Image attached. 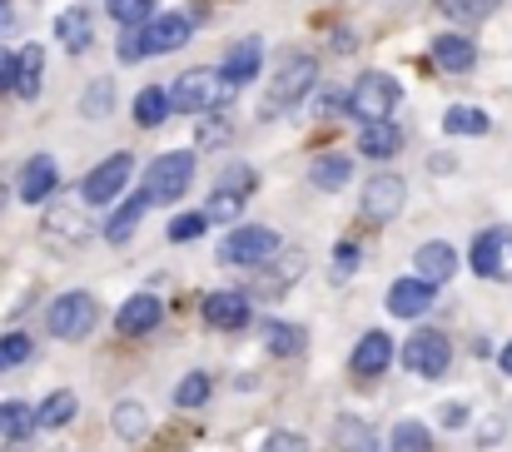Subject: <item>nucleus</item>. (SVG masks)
Instances as JSON below:
<instances>
[{
	"instance_id": "obj_1",
	"label": "nucleus",
	"mask_w": 512,
	"mask_h": 452,
	"mask_svg": "<svg viewBox=\"0 0 512 452\" xmlns=\"http://www.w3.org/2000/svg\"><path fill=\"white\" fill-rule=\"evenodd\" d=\"M314 80H319V65H314V55H304V50H289V55L274 65L269 85H264L259 115H269V120H274V115H289L299 100H309Z\"/></svg>"
},
{
	"instance_id": "obj_2",
	"label": "nucleus",
	"mask_w": 512,
	"mask_h": 452,
	"mask_svg": "<svg viewBox=\"0 0 512 452\" xmlns=\"http://www.w3.org/2000/svg\"><path fill=\"white\" fill-rule=\"evenodd\" d=\"M234 100V85L224 80V70H209V65H194L184 70L170 85V105L179 115H214Z\"/></svg>"
},
{
	"instance_id": "obj_3",
	"label": "nucleus",
	"mask_w": 512,
	"mask_h": 452,
	"mask_svg": "<svg viewBox=\"0 0 512 452\" xmlns=\"http://www.w3.org/2000/svg\"><path fill=\"white\" fill-rule=\"evenodd\" d=\"M398 100H403V85H398L393 75H383V70H368V75H358V80L348 85L343 110H348L358 125H378V120H393Z\"/></svg>"
},
{
	"instance_id": "obj_4",
	"label": "nucleus",
	"mask_w": 512,
	"mask_h": 452,
	"mask_svg": "<svg viewBox=\"0 0 512 452\" xmlns=\"http://www.w3.org/2000/svg\"><path fill=\"white\" fill-rule=\"evenodd\" d=\"M279 249H284V239H279L269 224H244V229H229V234H224V244H219V264L259 269V264H269Z\"/></svg>"
},
{
	"instance_id": "obj_5",
	"label": "nucleus",
	"mask_w": 512,
	"mask_h": 452,
	"mask_svg": "<svg viewBox=\"0 0 512 452\" xmlns=\"http://www.w3.org/2000/svg\"><path fill=\"white\" fill-rule=\"evenodd\" d=\"M45 323H50V333H55L60 343H80V338H90V328L100 323V303L90 299L85 289H75V294H60V299L50 303Z\"/></svg>"
},
{
	"instance_id": "obj_6",
	"label": "nucleus",
	"mask_w": 512,
	"mask_h": 452,
	"mask_svg": "<svg viewBox=\"0 0 512 452\" xmlns=\"http://www.w3.org/2000/svg\"><path fill=\"white\" fill-rule=\"evenodd\" d=\"M189 184H194V154L189 150L160 154V159L150 164V174H145V194H150V204H174V199H184Z\"/></svg>"
},
{
	"instance_id": "obj_7",
	"label": "nucleus",
	"mask_w": 512,
	"mask_h": 452,
	"mask_svg": "<svg viewBox=\"0 0 512 452\" xmlns=\"http://www.w3.org/2000/svg\"><path fill=\"white\" fill-rule=\"evenodd\" d=\"M403 363H408L418 378H443L448 363H453V343H448V333H438V328H418V333L403 343Z\"/></svg>"
},
{
	"instance_id": "obj_8",
	"label": "nucleus",
	"mask_w": 512,
	"mask_h": 452,
	"mask_svg": "<svg viewBox=\"0 0 512 452\" xmlns=\"http://www.w3.org/2000/svg\"><path fill=\"white\" fill-rule=\"evenodd\" d=\"M130 174H135V159H130L125 150H120V154H110L105 164H95V169L85 174V184H80L85 204H115V199L125 194Z\"/></svg>"
},
{
	"instance_id": "obj_9",
	"label": "nucleus",
	"mask_w": 512,
	"mask_h": 452,
	"mask_svg": "<svg viewBox=\"0 0 512 452\" xmlns=\"http://www.w3.org/2000/svg\"><path fill=\"white\" fill-rule=\"evenodd\" d=\"M90 234H95L90 204H50L45 209V239H55V244H85Z\"/></svg>"
},
{
	"instance_id": "obj_10",
	"label": "nucleus",
	"mask_w": 512,
	"mask_h": 452,
	"mask_svg": "<svg viewBox=\"0 0 512 452\" xmlns=\"http://www.w3.org/2000/svg\"><path fill=\"white\" fill-rule=\"evenodd\" d=\"M189 15H174V10H165V15H150L145 20V30H140V40H145V55H170V50H179V45H189Z\"/></svg>"
},
{
	"instance_id": "obj_11",
	"label": "nucleus",
	"mask_w": 512,
	"mask_h": 452,
	"mask_svg": "<svg viewBox=\"0 0 512 452\" xmlns=\"http://www.w3.org/2000/svg\"><path fill=\"white\" fill-rule=\"evenodd\" d=\"M403 199H408V184H403L398 174H388V169L363 184V214H368V219H393V214L403 209Z\"/></svg>"
},
{
	"instance_id": "obj_12",
	"label": "nucleus",
	"mask_w": 512,
	"mask_h": 452,
	"mask_svg": "<svg viewBox=\"0 0 512 452\" xmlns=\"http://www.w3.org/2000/svg\"><path fill=\"white\" fill-rule=\"evenodd\" d=\"M160 318H165V303L155 299V294H130V299L120 303V313H115V328L125 338H145V333L160 328Z\"/></svg>"
},
{
	"instance_id": "obj_13",
	"label": "nucleus",
	"mask_w": 512,
	"mask_h": 452,
	"mask_svg": "<svg viewBox=\"0 0 512 452\" xmlns=\"http://www.w3.org/2000/svg\"><path fill=\"white\" fill-rule=\"evenodd\" d=\"M438 294V284H428V279H398V284H388V313L393 318H418V313H428V303Z\"/></svg>"
},
{
	"instance_id": "obj_14",
	"label": "nucleus",
	"mask_w": 512,
	"mask_h": 452,
	"mask_svg": "<svg viewBox=\"0 0 512 452\" xmlns=\"http://www.w3.org/2000/svg\"><path fill=\"white\" fill-rule=\"evenodd\" d=\"M55 184H60V169H55L50 154L25 159V169H20V199H25V204H45V199L55 194Z\"/></svg>"
},
{
	"instance_id": "obj_15",
	"label": "nucleus",
	"mask_w": 512,
	"mask_h": 452,
	"mask_svg": "<svg viewBox=\"0 0 512 452\" xmlns=\"http://www.w3.org/2000/svg\"><path fill=\"white\" fill-rule=\"evenodd\" d=\"M204 323L219 333H239L249 323V299L244 294H209L204 299Z\"/></svg>"
},
{
	"instance_id": "obj_16",
	"label": "nucleus",
	"mask_w": 512,
	"mask_h": 452,
	"mask_svg": "<svg viewBox=\"0 0 512 452\" xmlns=\"http://www.w3.org/2000/svg\"><path fill=\"white\" fill-rule=\"evenodd\" d=\"M413 264H418V279H428V284H448V279L458 274V254H453V244H443V239H428V244L413 254Z\"/></svg>"
},
{
	"instance_id": "obj_17",
	"label": "nucleus",
	"mask_w": 512,
	"mask_h": 452,
	"mask_svg": "<svg viewBox=\"0 0 512 452\" xmlns=\"http://www.w3.org/2000/svg\"><path fill=\"white\" fill-rule=\"evenodd\" d=\"M348 363H353L358 378H378V373L393 363V338H388V333H363Z\"/></svg>"
},
{
	"instance_id": "obj_18",
	"label": "nucleus",
	"mask_w": 512,
	"mask_h": 452,
	"mask_svg": "<svg viewBox=\"0 0 512 452\" xmlns=\"http://www.w3.org/2000/svg\"><path fill=\"white\" fill-rule=\"evenodd\" d=\"M428 50H433V65H438V70H448V75H468V70H473V60H478V50H473V40H468V35H438Z\"/></svg>"
},
{
	"instance_id": "obj_19",
	"label": "nucleus",
	"mask_w": 512,
	"mask_h": 452,
	"mask_svg": "<svg viewBox=\"0 0 512 452\" xmlns=\"http://www.w3.org/2000/svg\"><path fill=\"white\" fill-rule=\"evenodd\" d=\"M55 35H60V45H65L70 55L90 50V45H95V25H90V10L70 5V10H65L60 20H55Z\"/></svg>"
},
{
	"instance_id": "obj_20",
	"label": "nucleus",
	"mask_w": 512,
	"mask_h": 452,
	"mask_svg": "<svg viewBox=\"0 0 512 452\" xmlns=\"http://www.w3.org/2000/svg\"><path fill=\"white\" fill-rule=\"evenodd\" d=\"M40 80H45V50L40 45H25L20 55H15V95L20 100H35L40 95Z\"/></svg>"
},
{
	"instance_id": "obj_21",
	"label": "nucleus",
	"mask_w": 512,
	"mask_h": 452,
	"mask_svg": "<svg viewBox=\"0 0 512 452\" xmlns=\"http://www.w3.org/2000/svg\"><path fill=\"white\" fill-rule=\"evenodd\" d=\"M145 209H150V194H145V189L130 194V199H120V209L105 219V239H110V244H125V239L135 234V224L145 219Z\"/></svg>"
},
{
	"instance_id": "obj_22",
	"label": "nucleus",
	"mask_w": 512,
	"mask_h": 452,
	"mask_svg": "<svg viewBox=\"0 0 512 452\" xmlns=\"http://www.w3.org/2000/svg\"><path fill=\"white\" fill-rule=\"evenodd\" d=\"M398 150H403V130H398L393 120L363 125V135H358V154H368V159H393Z\"/></svg>"
},
{
	"instance_id": "obj_23",
	"label": "nucleus",
	"mask_w": 512,
	"mask_h": 452,
	"mask_svg": "<svg viewBox=\"0 0 512 452\" xmlns=\"http://www.w3.org/2000/svg\"><path fill=\"white\" fill-rule=\"evenodd\" d=\"M259 65H264V50H259V40H239V45L229 50V60H224V80L239 90V85H249V80L259 75Z\"/></svg>"
},
{
	"instance_id": "obj_24",
	"label": "nucleus",
	"mask_w": 512,
	"mask_h": 452,
	"mask_svg": "<svg viewBox=\"0 0 512 452\" xmlns=\"http://www.w3.org/2000/svg\"><path fill=\"white\" fill-rule=\"evenodd\" d=\"M264 348H269L274 358H299V353L309 348V338H304V328H299V323L269 318V323H264Z\"/></svg>"
},
{
	"instance_id": "obj_25",
	"label": "nucleus",
	"mask_w": 512,
	"mask_h": 452,
	"mask_svg": "<svg viewBox=\"0 0 512 452\" xmlns=\"http://www.w3.org/2000/svg\"><path fill=\"white\" fill-rule=\"evenodd\" d=\"M170 90L165 85H145L140 95H135V125H145V130H160L165 120H170Z\"/></svg>"
},
{
	"instance_id": "obj_26",
	"label": "nucleus",
	"mask_w": 512,
	"mask_h": 452,
	"mask_svg": "<svg viewBox=\"0 0 512 452\" xmlns=\"http://www.w3.org/2000/svg\"><path fill=\"white\" fill-rule=\"evenodd\" d=\"M348 174H353L348 154H319V159L309 164V184H314V189H343Z\"/></svg>"
},
{
	"instance_id": "obj_27",
	"label": "nucleus",
	"mask_w": 512,
	"mask_h": 452,
	"mask_svg": "<svg viewBox=\"0 0 512 452\" xmlns=\"http://www.w3.org/2000/svg\"><path fill=\"white\" fill-rule=\"evenodd\" d=\"M75 413H80V398L60 388V393H50V398L35 408V428H65Z\"/></svg>"
},
{
	"instance_id": "obj_28",
	"label": "nucleus",
	"mask_w": 512,
	"mask_h": 452,
	"mask_svg": "<svg viewBox=\"0 0 512 452\" xmlns=\"http://www.w3.org/2000/svg\"><path fill=\"white\" fill-rule=\"evenodd\" d=\"M443 130H448V135H473V140H478V135L493 130V120H488L483 110H473V105H453V110L443 115Z\"/></svg>"
},
{
	"instance_id": "obj_29",
	"label": "nucleus",
	"mask_w": 512,
	"mask_h": 452,
	"mask_svg": "<svg viewBox=\"0 0 512 452\" xmlns=\"http://www.w3.org/2000/svg\"><path fill=\"white\" fill-rule=\"evenodd\" d=\"M388 452H433V433L413 418H403L393 433H388Z\"/></svg>"
},
{
	"instance_id": "obj_30",
	"label": "nucleus",
	"mask_w": 512,
	"mask_h": 452,
	"mask_svg": "<svg viewBox=\"0 0 512 452\" xmlns=\"http://www.w3.org/2000/svg\"><path fill=\"white\" fill-rule=\"evenodd\" d=\"M115 433H120V438H140V433H150V413H145L140 398H125V403L115 408Z\"/></svg>"
},
{
	"instance_id": "obj_31",
	"label": "nucleus",
	"mask_w": 512,
	"mask_h": 452,
	"mask_svg": "<svg viewBox=\"0 0 512 452\" xmlns=\"http://www.w3.org/2000/svg\"><path fill=\"white\" fill-rule=\"evenodd\" d=\"M30 428H35V413H30L25 403H0V433H5L10 443L30 438Z\"/></svg>"
},
{
	"instance_id": "obj_32",
	"label": "nucleus",
	"mask_w": 512,
	"mask_h": 452,
	"mask_svg": "<svg viewBox=\"0 0 512 452\" xmlns=\"http://www.w3.org/2000/svg\"><path fill=\"white\" fill-rule=\"evenodd\" d=\"M155 0H105V10H110V20H120L125 30H135V25H145L155 10H150Z\"/></svg>"
},
{
	"instance_id": "obj_33",
	"label": "nucleus",
	"mask_w": 512,
	"mask_h": 452,
	"mask_svg": "<svg viewBox=\"0 0 512 452\" xmlns=\"http://www.w3.org/2000/svg\"><path fill=\"white\" fill-rule=\"evenodd\" d=\"M339 438H343V452H388V443H378L358 418H348V423H339Z\"/></svg>"
},
{
	"instance_id": "obj_34",
	"label": "nucleus",
	"mask_w": 512,
	"mask_h": 452,
	"mask_svg": "<svg viewBox=\"0 0 512 452\" xmlns=\"http://www.w3.org/2000/svg\"><path fill=\"white\" fill-rule=\"evenodd\" d=\"M80 110H85L90 120H105V115L115 110V85H110V80H95V85L85 90V100H80Z\"/></svg>"
},
{
	"instance_id": "obj_35",
	"label": "nucleus",
	"mask_w": 512,
	"mask_h": 452,
	"mask_svg": "<svg viewBox=\"0 0 512 452\" xmlns=\"http://www.w3.org/2000/svg\"><path fill=\"white\" fill-rule=\"evenodd\" d=\"M493 259H498V229H483L478 244H473V274L493 279Z\"/></svg>"
},
{
	"instance_id": "obj_36",
	"label": "nucleus",
	"mask_w": 512,
	"mask_h": 452,
	"mask_svg": "<svg viewBox=\"0 0 512 452\" xmlns=\"http://www.w3.org/2000/svg\"><path fill=\"white\" fill-rule=\"evenodd\" d=\"M174 403H179V408H204V403H209V378H204V373H189V378H179V388H174Z\"/></svg>"
},
{
	"instance_id": "obj_37",
	"label": "nucleus",
	"mask_w": 512,
	"mask_h": 452,
	"mask_svg": "<svg viewBox=\"0 0 512 452\" xmlns=\"http://www.w3.org/2000/svg\"><path fill=\"white\" fill-rule=\"evenodd\" d=\"M249 189H254V169H244V164H229L214 184V194H234V199H244Z\"/></svg>"
},
{
	"instance_id": "obj_38",
	"label": "nucleus",
	"mask_w": 512,
	"mask_h": 452,
	"mask_svg": "<svg viewBox=\"0 0 512 452\" xmlns=\"http://www.w3.org/2000/svg\"><path fill=\"white\" fill-rule=\"evenodd\" d=\"M20 363H30V338L25 333H5L0 338V373H10Z\"/></svg>"
},
{
	"instance_id": "obj_39",
	"label": "nucleus",
	"mask_w": 512,
	"mask_h": 452,
	"mask_svg": "<svg viewBox=\"0 0 512 452\" xmlns=\"http://www.w3.org/2000/svg\"><path fill=\"white\" fill-rule=\"evenodd\" d=\"M274 259H279V269L269 274L274 284H264V289H274V294H284V289H289V284L299 279V269H304V259H299V254H284V249H279Z\"/></svg>"
},
{
	"instance_id": "obj_40",
	"label": "nucleus",
	"mask_w": 512,
	"mask_h": 452,
	"mask_svg": "<svg viewBox=\"0 0 512 452\" xmlns=\"http://www.w3.org/2000/svg\"><path fill=\"white\" fill-rule=\"evenodd\" d=\"M204 229H209L204 214H174L170 219V244H189V239H199Z\"/></svg>"
},
{
	"instance_id": "obj_41",
	"label": "nucleus",
	"mask_w": 512,
	"mask_h": 452,
	"mask_svg": "<svg viewBox=\"0 0 512 452\" xmlns=\"http://www.w3.org/2000/svg\"><path fill=\"white\" fill-rule=\"evenodd\" d=\"M239 209H244V199H234V194H214L209 209H204V219H209V224H229V219H239Z\"/></svg>"
},
{
	"instance_id": "obj_42",
	"label": "nucleus",
	"mask_w": 512,
	"mask_h": 452,
	"mask_svg": "<svg viewBox=\"0 0 512 452\" xmlns=\"http://www.w3.org/2000/svg\"><path fill=\"white\" fill-rule=\"evenodd\" d=\"M433 5H438L443 15H453V20H478L493 0H433Z\"/></svg>"
},
{
	"instance_id": "obj_43",
	"label": "nucleus",
	"mask_w": 512,
	"mask_h": 452,
	"mask_svg": "<svg viewBox=\"0 0 512 452\" xmlns=\"http://www.w3.org/2000/svg\"><path fill=\"white\" fill-rule=\"evenodd\" d=\"M493 279L512 284V229H498V259H493Z\"/></svg>"
},
{
	"instance_id": "obj_44",
	"label": "nucleus",
	"mask_w": 512,
	"mask_h": 452,
	"mask_svg": "<svg viewBox=\"0 0 512 452\" xmlns=\"http://www.w3.org/2000/svg\"><path fill=\"white\" fill-rule=\"evenodd\" d=\"M259 452H309V443H304L299 433H269V443Z\"/></svg>"
},
{
	"instance_id": "obj_45",
	"label": "nucleus",
	"mask_w": 512,
	"mask_h": 452,
	"mask_svg": "<svg viewBox=\"0 0 512 452\" xmlns=\"http://www.w3.org/2000/svg\"><path fill=\"white\" fill-rule=\"evenodd\" d=\"M145 55V40H140V30H125V40H120V60L125 65H135Z\"/></svg>"
},
{
	"instance_id": "obj_46",
	"label": "nucleus",
	"mask_w": 512,
	"mask_h": 452,
	"mask_svg": "<svg viewBox=\"0 0 512 452\" xmlns=\"http://www.w3.org/2000/svg\"><path fill=\"white\" fill-rule=\"evenodd\" d=\"M224 135H229V125H224V120H209V125L199 130V145H219Z\"/></svg>"
},
{
	"instance_id": "obj_47",
	"label": "nucleus",
	"mask_w": 512,
	"mask_h": 452,
	"mask_svg": "<svg viewBox=\"0 0 512 452\" xmlns=\"http://www.w3.org/2000/svg\"><path fill=\"white\" fill-rule=\"evenodd\" d=\"M10 85H15V55L0 45V90H10Z\"/></svg>"
},
{
	"instance_id": "obj_48",
	"label": "nucleus",
	"mask_w": 512,
	"mask_h": 452,
	"mask_svg": "<svg viewBox=\"0 0 512 452\" xmlns=\"http://www.w3.org/2000/svg\"><path fill=\"white\" fill-rule=\"evenodd\" d=\"M15 25V0H0V35Z\"/></svg>"
},
{
	"instance_id": "obj_49",
	"label": "nucleus",
	"mask_w": 512,
	"mask_h": 452,
	"mask_svg": "<svg viewBox=\"0 0 512 452\" xmlns=\"http://www.w3.org/2000/svg\"><path fill=\"white\" fill-rule=\"evenodd\" d=\"M498 368H503V373H508V378H512V343H508V348H503V353H498Z\"/></svg>"
},
{
	"instance_id": "obj_50",
	"label": "nucleus",
	"mask_w": 512,
	"mask_h": 452,
	"mask_svg": "<svg viewBox=\"0 0 512 452\" xmlns=\"http://www.w3.org/2000/svg\"><path fill=\"white\" fill-rule=\"evenodd\" d=\"M0 204H5V184H0Z\"/></svg>"
}]
</instances>
